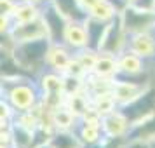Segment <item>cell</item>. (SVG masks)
<instances>
[{
    "label": "cell",
    "mask_w": 155,
    "mask_h": 148,
    "mask_svg": "<svg viewBox=\"0 0 155 148\" xmlns=\"http://www.w3.org/2000/svg\"><path fill=\"white\" fill-rule=\"evenodd\" d=\"M45 21H47V25H49L51 35L54 37V38H59V37H61V33H63L64 25H63V21H61L59 14H58L52 7L45 11Z\"/></svg>",
    "instance_id": "obj_4"
},
{
    "label": "cell",
    "mask_w": 155,
    "mask_h": 148,
    "mask_svg": "<svg viewBox=\"0 0 155 148\" xmlns=\"http://www.w3.org/2000/svg\"><path fill=\"white\" fill-rule=\"evenodd\" d=\"M150 133H155V120H152V122L145 124V126L138 131V134H140V136H148Z\"/></svg>",
    "instance_id": "obj_7"
},
{
    "label": "cell",
    "mask_w": 155,
    "mask_h": 148,
    "mask_svg": "<svg viewBox=\"0 0 155 148\" xmlns=\"http://www.w3.org/2000/svg\"><path fill=\"white\" fill-rule=\"evenodd\" d=\"M129 148H148L147 145H143V143H134V145H131Z\"/></svg>",
    "instance_id": "obj_8"
},
{
    "label": "cell",
    "mask_w": 155,
    "mask_h": 148,
    "mask_svg": "<svg viewBox=\"0 0 155 148\" xmlns=\"http://www.w3.org/2000/svg\"><path fill=\"white\" fill-rule=\"evenodd\" d=\"M47 51V42L45 40H33V42L25 44L21 47V52L26 61H37V59H42L44 54Z\"/></svg>",
    "instance_id": "obj_2"
},
{
    "label": "cell",
    "mask_w": 155,
    "mask_h": 148,
    "mask_svg": "<svg viewBox=\"0 0 155 148\" xmlns=\"http://www.w3.org/2000/svg\"><path fill=\"white\" fill-rule=\"evenodd\" d=\"M59 11L64 16H71V18H84V14H80V11L77 9L75 0H56Z\"/></svg>",
    "instance_id": "obj_5"
},
{
    "label": "cell",
    "mask_w": 155,
    "mask_h": 148,
    "mask_svg": "<svg viewBox=\"0 0 155 148\" xmlns=\"http://www.w3.org/2000/svg\"><path fill=\"white\" fill-rule=\"evenodd\" d=\"M127 23L126 26L131 30H136V28H145V26H148L150 23L153 21V16L148 14L147 11H143V12H140V11H127Z\"/></svg>",
    "instance_id": "obj_3"
},
{
    "label": "cell",
    "mask_w": 155,
    "mask_h": 148,
    "mask_svg": "<svg viewBox=\"0 0 155 148\" xmlns=\"http://www.w3.org/2000/svg\"><path fill=\"white\" fill-rule=\"evenodd\" d=\"M52 146L54 148H73V140L70 136H64V134H59L52 140Z\"/></svg>",
    "instance_id": "obj_6"
},
{
    "label": "cell",
    "mask_w": 155,
    "mask_h": 148,
    "mask_svg": "<svg viewBox=\"0 0 155 148\" xmlns=\"http://www.w3.org/2000/svg\"><path fill=\"white\" fill-rule=\"evenodd\" d=\"M152 148H155V143H153V145H152Z\"/></svg>",
    "instance_id": "obj_9"
},
{
    "label": "cell",
    "mask_w": 155,
    "mask_h": 148,
    "mask_svg": "<svg viewBox=\"0 0 155 148\" xmlns=\"http://www.w3.org/2000/svg\"><path fill=\"white\" fill-rule=\"evenodd\" d=\"M155 108V91H148L147 94H143L140 98L133 101L131 105L124 110V115L127 120H138L141 117H145L147 113H150Z\"/></svg>",
    "instance_id": "obj_1"
}]
</instances>
